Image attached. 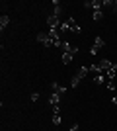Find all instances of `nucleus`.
<instances>
[{
  "label": "nucleus",
  "instance_id": "obj_1",
  "mask_svg": "<svg viewBox=\"0 0 117 131\" xmlns=\"http://www.w3.org/2000/svg\"><path fill=\"white\" fill-rule=\"evenodd\" d=\"M88 72H90V69H88V67H80V71H78L76 74L72 77V80H70V86H72V88H76L78 84L82 82V78L86 77V74H88Z\"/></svg>",
  "mask_w": 117,
  "mask_h": 131
},
{
  "label": "nucleus",
  "instance_id": "obj_2",
  "mask_svg": "<svg viewBox=\"0 0 117 131\" xmlns=\"http://www.w3.org/2000/svg\"><path fill=\"white\" fill-rule=\"evenodd\" d=\"M84 6H86V8H92L94 12H100L101 6H103V0H86Z\"/></svg>",
  "mask_w": 117,
  "mask_h": 131
},
{
  "label": "nucleus",
  "instance_id": "obj_3",
  "mask_svg": "<svg viewBox=\"0 0 117 131\" xmlns=\"http://www.w3.org/2000/svg\"><path fill=\"white\" fill-rule=\"evenodd\" d=\"M41 45H45V47H53V43H51V37H49V33H37V37H35Z\"/></svg>",
  "mask_w": 117,
  "mask_h": 131
},
{
  "label": "nucleus",
  "instance_id": "obj_4",
  "mask_svg": "<svg viewBox=\"0 0 117 131\" xmlns=\"http://www.w3.org/2000/svg\"><path fill=\"white\" fill-rule=\"evenodd\" d=\"M64 53H72V55H76L78 53V47L76 45H72V43H68V41H62V47H61Z\"/></svg>",
  "mask_w": 117,
  "mask_h": 131
},
{
  "label": "nucleus",
  "instance_id": "obj_5",
  "mask_svg": "<svg viewBox=\"0 0 117 131\" xmlns=\"http://www.w3.org/2000/svg\"><path fill=\"white\" fill-rule=\"evenodd\" d=\"M98 67H100V72H107L113 67V63H111V61H107V59H103V61L98 63Z\"/></svg>",
  "mask_w": 117,
  "mask_h": 131
},
{
  "label": "nucleus",
  "instance_id": "obj_6",
  "mask_svg": "<svg viewBox=\"0 0 117 131\" xmlns=\"http://www.w3.org/2000/svg\"><path fill=\"white\" fill-rule=\"evenodd\" d=\"M67 24H68V27H70V31H76V33L80 31V26L76 24V20H74V18H68Z\"/></svg>",
  "mask_w": 117,
  "mask_h": 131
},
{
  "label": "nucleus",
  "instance_id": "obj_7",
  "mask_svg": "<svg viewBox=\"0 0 117 131\" xmlns=\"http://www.w3.org/2000/svg\"><path fill=\"white\" fill-rule=\"evenodd\" d=\"M51 88H53V92H59V94H64V92H67V86H62V84H59V82H53Z\"/></svg>",
  "mask_w": 117,
  "mask_h": 131
},
{
  "label": "nucleus",
  "instance_id": "obj_8",
  "mask_svg": "<svg viewBox=\"0 0 117 131\" xmlns=\"http://www.w3.org/2000/svg\"><path fill=\"white\" fill-rule=\"evenodd\" d=\"M49 102H51V106L55 108V106H59V102H61V94L59 92H53L51 94V98H49Z\"/></svg>",
  "mask_w": 117,
  "mask_h": 131
},
{
  "label": "nucleus",
  "instance_id": "obj_9",
  "mask_svg": "<svg viewBox=\"0 0 117 131\" xmlns=\"http://www.w3.org/2000/svg\"><path fill=\"white\" fill-rule=\"evenodd\" d=\"M8 24H10V18L6 16V14H2V18H0V29L4 31L6 27H8Z\"/></svg>",
  "mask_w": 117,
  "mask_h": 131
},
{
  "label": "nucleus",
  "instance_id": "obj_10",
  "mask_svg": "<svg viewBox=\"0 0 117 131\" xmlns=\"http://www.w3.org/2000/svg\"><path fill=\"white\" fill-rule=\"evenodd\" d=\"M72 59H74L72 53H62V63H64V65H70V63H72Z\"/></svg>",
  "mask_w": 117,
  "mask_h": 131
},
{
  "label": "nucleus",
  "instance_id": "obj_11",
  "mask_svg": "<svg viewBox=\"0 0 117 131\" xmlns=\"http://www.w3.org/2000/svg\"><path fill=\"white\" fill-rule=\"evenodd\" d=\"M115 72H117V63H113V67L107 71V78H111V80H113V78H115Z\"/></svg>",
  "mask_w": 117,
  "mask_h": 131
},
{
  "label": "nucleus",
  "instance_id": "obj_12",
  "mask_svg": "<svg viewBox=\"0 0 117 131\" xmlns=\"http://www.w3.org/2000/svg\"><path fill=\"white\" fill-rule=\"evenodd\" d=\"M106 45V41H103V37H96V41H94V47L96 49H101Z\"/></svg>",
  "mask_w": 117,
  "mask_h": 131
},
{
  "label": "nucleus",
  "instance_id": "obj_13",
  "mask_svg": "<svg viewBox=\"0 0 117 131\" xmlns=\"http://www.w3.org/2000/svg\"><path fill=\"white\" fill-rule=\"evenodd\" d=\"M94 82H96V84H103V82H106V77H103V74H96Z\"/></svg>",
  "mask_w": 117,
  "mask_h": 131
},
{
  "label": "nucleus",
  "instance_id": "obj_14",
  "mask_svg": "<svg viewBox=\"0 0 117 131\" xmlns=\"http://www.w3.org/2000/svg\"><path fill=\"white\" fill-rule=\"evenodd\" d=\"M53 125H61V114H53Z\"/></svg>",
  "mask_w": 117,
  "mask_h": 131
},
{
  "label": "nucleus",
  "instance_id": "obj_15",
  "mask_svg": "<svg viewBox=\"0 0 117 131\" xmlns=\"http://www.w3.org/2000/svg\"><path fill=\"white\" fill-rule=\"evenodd\" d=\"M92 18H94V20H96V22H100V20H101V18H103V12H94V16H92Z\"/></svg>",
  "mask_w": 117,
  "mask_h": 131
},
{
  "label": "nucleus",
  "instance_id": "obj_16",
  "mask_svg": "<svg viewBox=\"0 0 117 131\" xmlns=\"http://www.w3.org/2000/svg\"><path fill=\"white\" fill-rule=\"evenodd\" d=\"M37 100H39V94L33 92V94H31V102H37Z\"/></svg>",
  "mask_w": 117,
  "mask_h": 131
},
{
  "label": "nucleus",
  "instance_id": "obj_17",
  "mask_svg": "<svg viewBox=\"0 0 117 131\" xmlns=\"http://www.w3.org/2000/svg\"><path fill=\"white\" fill-rule=\"evenodd\" d=\"M70 131H78V125H76V123H74V125L70 127Z\"/></svg>",
  "mask_w": 117,
  "mask_h": 131
},
{
  "label": "nucleus",
  "instance_id": "obj_18",
  "mask_svg": "<svg viewBox=\"0 0 117 131\" xmlns=\"http://www.w3.org/2000/svg\"><path fill=\"white\" fill-rule=\"evenodd\" d=\"M113 10H117V0H115V2H113Z\"/></svg>",
  "mask_w": 117,
  "mask_h": 131
}]
</instances>
